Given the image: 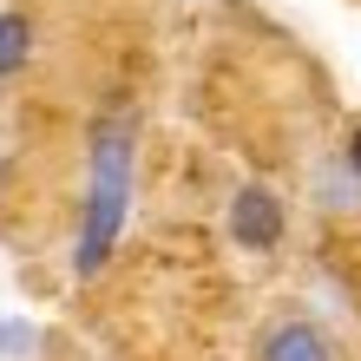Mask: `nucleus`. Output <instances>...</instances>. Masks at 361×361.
Listing matches in <instances>:
<instances>
[{
    "label": "nucleus",
    "instance_id": "f257e3e1",
    "mask_svg": "<svg viewBox=\"0 0 361 361\" xmlns=\"http://www.w3.org/2000/svg\"><path fill=\"white\" fill-rule=\"evenodd\" d=\"M125 197H132V132L125 125H105L99 132V158H92V197H86V230H79V276H99L105 257L118 243L125 224Z\"/></svg>",
    "mask_w": 361,
    "mask_h": 361
},
{
    "label": "nucleus",
    "instance_id": "f03ea898",
    "mask_svg": "<svg viewBox=\"0 0 361 361\" xmlns=\"http://www.w3.org/2000/svg\"><path fill=\"white\" fill-rule=\"evenodd\" d=\"M230 237L243 250H276L283 243V197L269 184H243L230 197Z\"/></svg>",
    "mask_w": 361,
    "mask_h": 361
},
{
    "label": "nucleus",
    "instance_id": "7ed1b4c3",
    "mask_svg": "<svg viewBox=\"0 0 361 361\" xmlns=\"http://www.w3.org/2000/svg\"><path fill=\"white\" fill-rule=\"evenodd\" d=\"M263 361H342V355H335V342L315 322H283V329H269Z\"/></svg>",
    "mask_w": 361,
    "mask_h": 361
},
{
    "label": "nucleus",
    "instance_id": "20e7f679",
    "mask_svg": "<svg viewBox=\"0 0 361 361\" xmlns=\"http://www.w3.org/2000/svg\"><path fill=\"white\" fill-rule=\"evenodd\" d=\"M27 53H33V20L27 13H0V79L27 66Z\"/></svg>",
    "mask_w": 361,
    "mask_h": 361
},
{
    "label": "nucleus",
    "instance_id": "39448f33",
    "mask_svg": "<svg viewBox=\"0 0 361 361\" xmlns=\"http://www.w3.org/2000/svg\"><path fill=\"white\" fill-rule=\"evenodd\" d=\"M348 171L361 178V125H355V132H348Z\"/></svg>",
    "mask_w": 361,
    "mask_h": 361
}]
</instances>
